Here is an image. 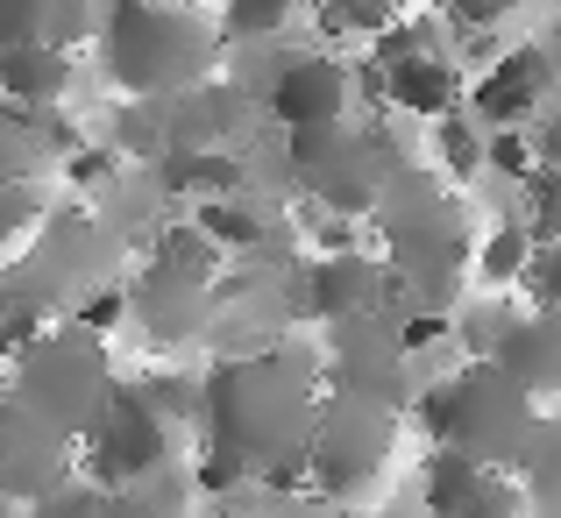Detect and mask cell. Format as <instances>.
<instances>
[{
  "label": "cell",
  "mask_w": 561,
  "mask_h": 518,
  "mask_svg": "<svg viewBox=\"0 0 561 518\" xmlns=\"http://www.w3.org/2000/svg\"><path fill=\"white\" fill-rule=\"evenodd\" d=\"M206 448L234 454L242 469L263 462H299L306 426H313V377L291 355H242V362H220L206 377Z\"/></svg>",
  "instance_id": "obj_1"
},
{
  "label": "cell",
  "mask_w": 561,
  "mask_h": 518,
  "mask_svg": "<svg viewBox=\"0 0 561 518\" xmlns=\"http://www.w3.org/2000/svg\"><path fill=\"white\" fill-rule=\"evenodd\" d=\"M420 426L434 434V448H455V454H469L477 469L497 476V469L526 462V448H534V434H540V412H534V398L512 391L491 362H469L462 377L420 391Z\"/></svg>",
  "instance_id": "obj_2"
},
{
  "label": "cell",
  "mask_w": 561,
  "mask_h": 518,
  "mask_svg": "<svg viewBox=\"0 0 561 518\" xmlns=\"http://www.w3.org/2000/svg\"><path fill=\"white\" fill-rule=\"evenodd\" d=\"M107 71L142 100H179L214 71V22L192 8H107Z\"/></svg>",
  "instance_id": "obj_3"
},
{
  "label": "cell",
  "mask_w": 561,
  "mask_h": 518,
  "mask_svg": "<svg viewBox=\"0 0 561 518\" xmlns=\"http://www.w3.org/2000/svg\"><path fill=\"white\" fill-rule=\"evenodd\" d=\"M107 355H100L93 334L79 327H57V334H36L22 355V377H14V405L36 412L50 434H85L107 405Z\"/></svg>",
  "instance_id": "obj_4"
},
{
  "label": "cell",
  "mask_w": 561,
  "mask_h": 518,
  "mask_svg": "<svg viewBox=\"0 0 561 518\" xmlns=\"http://www.w3.org/2000/svg\"><path fill=\"white\" fill-rule=\"evenodd\" d=\"M299 462H306V476H313L320 497H356V491H370L377 469L391 462V412L348 405V398L313 405V426H306Z\"/></svg>",
  "instance_id": "obj_5"
},
{
  "label": "cell",
  "mask_w": 561,
  "mask_h": 518,
  "mask_svg": "<svg viewBox=\"0 0 561 518\" xmlns=\"http://www.w3.org/2000/svg\"><path fill=\"white\" fill-rule=\"evenodd\" d=\"M85 448H93V476L128 491V483H142L150 469H164L171 440H164V419H157L136 391H107L100 419L85 426Z\"/></svg>",
  "instance_id": "obj_6"
},
{
  "label": "cell",
  "mask_w": 561,
  "mask_h": 518,
  "mask_svg": "<svg viewBox=\"0 0 561 518\" xmlns=\"http://www.w3.org/2000/svg\"><path fill=\"white\" fill-rule=\"evenodd\" d=\"M291 164H299V177H306V185H313L328 206H342V214L370 206V192H377L370 150H363V142L348 136L342 122H328V128H299V136H291Z\"/></svg>",
  "instance_id": "obj_7"
},
{
  "label": "cell",
  "mask_w": 561,
  "mask_h": 518,
  "mask_svg": "<svg viewBox=\"0 0 561 518\" xmlns=\"http://www.w3.org/2000/svg\"><path fill=\"white\" fill-rule=\"evenodd\" d=\"M426 511L434 518H519V491L491 469H477L469 454L434 448L426 462Z\"/></svg>",
  "instance_id": "obj_8"
},
{
  "label": "cell",
  "mask_w": 561,
  "mask_h": 518,
  "mask_svg": "<svg viewBox=\"0 0 561 518\" xmlns=\"http://www.w3.org/2000/svg\"><path fill=\"white\" fill-rule=\"evenodd\" d=\"M206 306H214L206 277H185L171 263H150L136 277V291H128V313L150 327V342H192L206 327Z\"/></svg>",
  "instance_id": "obj_9"
},
{
  "label": "cell",
  "mask_w": 561,
  "mask_h": 518,
  "mask_svg": "<svg viewBox=\"0 0 561 518\" xmlns=\"http://www.w3.org/2000/svg\"><path fill=\"white\" fill-rule=\"evenodd\" d=\"M271 114L299 136V128H328L348 114V71L342 57H299L285 79L271 85Z\"/></svg>",
  "instance_id": "obj_10"
},
{
  "label": "cell",
  "mask_w": 561,
  "mask_h": 518,
  "mask_svg": "<svg viewBox=\"0 0 561 518\" xmlns=\"http://www.w3.org/2000/svg\"><path fill=\"white\" fill-rule=\"evenodd\" d=\"M491 369L526 398H548L561 391V313H534V320H512L505 342H497Z\"/></svg>",
  "instance_id": "obj_11"
},
{
  "label": "cell",
  "mask_w": 561,
  "mask_h": 518,
  "mask_svg": "<svg viewBox=\"0 0 561 518\" xmlns=\"http://www.w3.org/2000/svg\"><path fill=\"white\" fill-rule=\"evenodd\" d=\"M554 85V57L540 50V43H519L512 57H497V71L477 85V122H491V128H512V122H526V114L540 107V93Z\"/></svg>",
  "instance_id": "obj_12"
},
{
  "label": "cell",
  "mask_w": 561,
  "mask_h": 518,
  "mask_svg": "<svg viewBox=\"0 0 561 518\" xmlns=\"http://www.w3.org/2000/svg\"><path fill=\"white\" fill-rule=\"evenodd\" d=\"M377 299H383V270L370 256H320L313 263V277H306V306H313L320 320H363V313H377Z\"/></svg>",
  "instance_id": "obj_13"
},
{
  "label": "cell",
  "mask_w": 561,
  "mask_h": 518,
  "mask_svg": "<svg viewBox=\"0 0 561 518\" xmlns=\"http://www.w3.org/2000/svg\"><path fill=\"white\" fill-rule=\"evenodd\" d=\"M234 122H242V93H228V85H192V93H179V114H164V142L171 150H214Z\"/></svg>",
  "instance_id": "obj_14"
},
{
  "label": "cell",
  "mask_w": 561,
  "mask_h": 518,
  "mask_svg": "<svg viewBox=\"0 0 561 518\" xmlns=\"http://www.w3.org/2000/svg\"><path fill=\"white\" fill-rule=\"evenodd\" d=\"M391 249L412 263L420 277H448V263L462 256V228H455V206H420L391 228Z\"/></svg>",
  "instance_id": "obj_15"
},
{
  "label": "cell",
  "mask_w": 561,
  "mask_h": 518,
  "mask_svg": "<svg viewBox=\"0 0 561 518\" xmlns=\"http://www.w3.org/2000/svg\"><path fill=\"white\" fill-rule=\"evenodd\" d=\"M65 85H71V50H43V43L0 50V93H8L14 107H50Z\"/></svg>",
  "instance_id": "obj_16"
},
{
  "label": "cell",
  "mask_w": 561,
  "mask_h": 518,
  "mask_svg": "<svg viewBox=\"0 0 561 518\" xmlns=\"http://www.w3.org/2000/svg\"><path fill=\"white\" fill-rule=\"evenodd\" d=\"M383 93L398 100L405 114H448V100H455V71H448V57H420V65H398V71H383Z\"/></svg>",
  "instance_id": "obj_17"
},
{
  "label": "cell",
  "mask_w": 561,
  "mask_h": 518,
  "mask_svg": "<svg viewBox=\"0 0 561 518\" xmlns=\"http://www.w3.org/2000/svg\"><path fill=\"white\" fill-rule=\"evenodd\" d=\"M164 185L171 192H206V199H220V192L242 185V164L220 150H164Z\"/></svg>",
  "instance_id": "obj_18"
},
{
  "label": "cell",
  "mask_w": 561,
  "mask_h": 518,
  "mask_svg": "<svg viewBox=\"0 0 561 518\" xmlns=\"http://www.w3.org/2000/svg\"><path fill=\"white\" fill-rule=\"evenodd\" d=\"M526 483H534V505L561 518V419H540V434H534V448H526Z\"/></svg>",
  "instance_id": "obj_19"
},
{
  "label": "cell",
  "mask_w": 561,
  "mask_h": 518,
  "mask_svg": "<svg viewBox=\"0 0 561 518\" xmlns=\"http://www.w3.org/2000/svg\"><path fill=\"white\" fill-rule=\"evenodd\" d=\"M434 36H440V28L426 22V14H420V22H391L377 36V79H383V71H398V65H420V57H440Z\"/></svg>",
  "instance_id": "obj_20"
},
{
  "label": "cell",
  "mask_w": 561,
  "mask_h": 518,
  "mask_svg": "<svg viewBox=\"0 0 561 518\" xmlns=\"http://www.w3.org/2000/svg\"><path fill=\"white\" fill-rule=\"evenodd\" d=\"M391 22H398L391 0H334V8H320V28H328V36H383Z\"/></svg>",
  "instance_id": "obj_21"
},
{
  "label": "cell",
  "mask_w": 561,
  "mask_h": 518,
  "mask_svg": "<svg viewBox=\"0 0 561 518\" xmlns=\"http://www.w3.org/2000/svg\"><path fill=\"white\" fill-rule=\"evenodd\" d=\"M434 150H440V164H448L455 177L483 171V136L462 122V114H440V122H434Z\"/></svg>",
  "instance_id": "obj_22"
},
{
  "label": "cell",
  "mask_w": 561,
  "mask_h": 518,
  "mask_svg": "<svg viewBox=\"0 0 561 518\" xmlns=\"http://www.w3.org/2000/svg\"><path fill=\"white\" fill-rule=\"evenodd\" d=\"M526 256H534V242H526V228H497L491 242H483V256H477V270L491 277V285H519V270H526Z\"/></svg>",
  "instance_id": "obj_23"
},
{
  "label": "cell",
  "mask_w": 561,
  "mask_h": 518,
  "mask_svg": "<svg viewBox=\"0 0 561 518\" xmlns=\"http://www.w3.org/2000/svg\"><path fill=\"white\" fill-rule=\"evenodd\" d=\"M28 171H36V128L0 114V185H28Z\"/></svg>",
  "instance_id": "obj_24"
},
{
  "label": "cell",
  "mask_w": 561,
  "mask_h": 518,
  "mask_svg": "<svg viewBox=\"0 0 561 518\" xmlns=\"http://www.w3.org/2000/svg\"><path fill=\"white\" fill-rule=\"evenodd\" d=\"M199 234H206L214 249H249L263 228L242 214V206H228V199H206V214H199Z\"/></svg>",
  "instance_id": "obj_25"
},
{
  "label": "cell",
  "mask_w": 561,
  "mask_h": 518,
  "mask_svg": "<svg viewBox=\"0 0 561 518\" xmlns=\"http://www.w3.org/2000/svg\"><path fill=\"white\" fill-rule=\"evenodd\" d=\"M519 285L534 291L540 313H561V242H548V249H534V256H526Z\"/></svg>",
  "instance_id": "obj_26"
},
{
  "label": "cell",
  "mask_w": 561,
  "mask_h": 518,
  "mask_svg": "<svg viewBox=\"0 0 561 518\" xmlns=\"http://www.w3.org/2000/svg\"><path fill=\"white\" fill-rule=\"evenodd\" d=\"M285 0H242V8H228L220 14V28H228V36H277V28H285Z\"/></svg>",
  "instance_id": "obj_27"
},
{
  "label": "cell",
  "mask_w": 561,
  "mask_h": 518,
  "mask_svg": "<svg viewBox=\"0 0 561 518\" xmlns=\"http://www.w3.org/2000/svg\"><path fill=\"white\" fill-rule=\"evenodd\" d=\"M534 234H540V249L561 242V171H534Z\"/></svg>",
  "instance_id": "obj_28"
},
{
  "label": "cell",
  "mask_w": 561,
  "mask_h": 518,
  "mask_svg": "<svg viewBox=\"0 0 561 518\" xmlns=\"http://www.w3.org/2000/svg\"><path fill=\"white\" fill-rule=\"evenodd\" d=\"M122 142H128L136 157L171 150V142H164V114H157V107H128V114H122Z\"/></svg>",
  "instance_id": "obj_29"
},
{
  "label": "cell",
  "mask_w": 561,
  "mask_h": 518,
  "mask_svg": "<svg viewBox=\"0 0 561 518\" xmlns=\"http://www.w3.org/2000/svg\"><path fill=\"white\" fill-rule=\"evenodd\" d=\"M28 220H36V192L28 185H0V249H8Z\"/></svg>",
  "instance_id": "obj_30"
},
{
  "label": "cell",
  "mask_w": 561,
  "mask_h": 518,
  "mask_svg": "<svg viewBox=\"0 0 561 518\" xmlns=\"http://www.w3.org/2000/svg\"><path fill=\"white\" fill-rule=\"evenodd\" d=\"M122 313H128V291H100V299L79 306V334H93V342H100V334H107Z\"/></svg>",
  "instance_id": "obj_31"
},
{
  "label": "cell",
  "mask_w": 561,
  "mask_h": 518,
  "mask_svg": "<svg viewBox=\"0 0 561 518\" xmlns=\"http://www.w3.org/2000/svg\"><path fill=\"white\" fill-rule=\"evenodd\" d=\"M483 164H491V171H526V142L512 136V128H491V142H483Z\"/></svg>",
  "instance_id": "obj_32"
},
{
  "label": "cell",
  "mask_w": 561,
  "mask_h": 518,
  "mask_svg": "<svg viewBox=\"0 0 561 518\" xmlns=\"http://www.w3.org/2000/svg\"><path fill=\"white\" fill-rule=\"evenodd\" d=\"M448 22L455 28H491V22H505V0H455Z\"/></svg>",
  "instance_id": "obj_33"
},
{
  "label": "cell",
  "mask_w": 561,
  "mask_h": 518,
  "mask_svg": "<svg viewBox=\"0 0 561 518\" xmlns=\"http://www.w3.org/2000/svg\"><path fill=\"white\" fill-rule=\"evenodd\" d=\"M36 518H100V497H50Z\"/></svg>",
  "instance_id": "obj_34"
},
{
  "label": "cell",
  "mask_w": 561,
  "mask_h": 518,
  "mask_svg": "<svg viewBox=\"0 0 561 518\" xmlns=\"http://www.w3.org/2000/svg\"><path fill=\"white\" fill-rule=\"evenodd\" d=\"M71 177H79V185H93V177H107V157H93V150H85V157H71Z\"/></svg>",
  "instance_id": "obj_35"
},
{
  "label": "cell",
  "mask_w": 561,
  "mask_h": 518,
  "mask_svg": "<svg viewBox=\"0 0 561 518\" xmlns=\"http://www.w3.org/2000/svg\"><path fill=\"white\" fill-rule=\"evenodd\" d=\"M214 518H242V511H214Z\"/></svg>",
  "instance_id": "obj_36"
}]
</instances>
